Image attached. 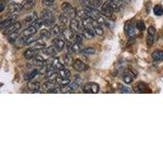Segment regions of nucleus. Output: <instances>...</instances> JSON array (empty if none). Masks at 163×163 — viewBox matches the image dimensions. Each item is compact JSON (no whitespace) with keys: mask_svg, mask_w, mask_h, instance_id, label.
I'll use <instances>...</instances> for the list:
<instances>
[{"mask_svg":"<svg viewBox=\"0 0 163 163\" xmlns=\"http://www.w3.org/2000/svg\"><path fill=\"white\" fill-rule=\"evenodd\" d=\"M100 91V86L95 83H87L83 86V91L86 94H96Z\"/></svg>","mask_w":163,"mask_h":163,"instance_id":"nucleus-1","label":"nucleus"},{"mask_svg":"<svg viewBox=\"0 0 163 163\" xmlns=\"http://www.w3.org/2000/svg\"><path fill=\"white\" fill-rule=\"evenodd\" d=\"M61 9L65 15L69 16V17H75V10L72 7V5L70 3L64 2L61 4Z\"/></svg>","mask_w":163,"mask_h":163,"instance_id":"nucleus-2","label":"nucleus"},{"mask_svg":"<svg viewBox=\"0 0 163 163\" xmlns=\"http://www.w3.org/2000/svg\"><path fill=\"white\" fill-rule=\"evenodd\" d=\"M73 68L77 71V72H83L88 69V66L83 61H82L79 59H76L73 62Z\"/></svg>","mask_w":163,"mask_h":163,"instance_id":"nucleus-3","label":"nucleus"},{"mask_svg":"<svg viewBox=\"0 0 163 163\" xmlns=\"http://www.w3.org/2000/svg\"><path fill=\"white\" fill-rule=\"evenodd\" d=\"M85 11L86 12V15L87 17H91V19H93L94 20H96L99 17H100L101 14L100 13V11H98L96 10V8H92L91 6H88V7H85Z\"/></svg>","mask_w":163,"mask_h":163,"instance_id":"nucleus-4","label":"nucleus"},{"mask_svg":"<svg viewBox=\"0 0 163 163\" xmlns=\"http://www.w3.org/2000/svg\"><path fill=\"white\" fill-rule=\"evenodd\" d=\"M42 87L44 91H47V93H50L51 91H52L54 89L58 87V84L56 83L55 80H48L42 83Z\"/></svg>","mask_w":163,"mask_h":163,"instance_id":"nucleus-5","label":"nucleus"},{"mask_svg":"<svg viewBox=\"0 0 163 163\" xmlns=\"http://www.w3.org/2000/svg\"><path fill=\"white\" fill-rule=\"evenodd\" d=\"M20 27H21L20 23L18 22V21H15V22H14L13 24H11L10 26H8V28H6L5 30L3 31V34H4V35H7V36H8L9 34H11V33L17 32V31L20 29Z\"/></svg>","mask_w":163,"mask_h":163,"instance_id":"nucleus-6","label":"nucleus"},{"mask_svg":"<svg viewBox=\"0 0 163 163\" xmlns=\"http://www.w3.org/2000/svg\"><path fill=\"white\" fill-rule=\"evenodd\" d=\"M101 12H102L103 15L105 16V17H110L111 15L113 14V8H112L109 1L105 2V3H104L102 5H101Z\"/></svg>","mask_w":163,"mask_h":163,"instance_id":"nucleus-7","label":"nucleus"},{"mask_svg":"<svg viewBox=\"0 0 163 163\" xmlns=\"http://www.w3.org/2000/svg\"><path fill=\"white\" fill-rule=\"evenodd\" d=\"M22 11V8L20 7V4L16 3H11L8 6V13L11 16H16L17 14L20 13Z\"/></svg>","mask_w":163,"mask_h":163,"instance_id":"nucleus-8","label":"nucleus"},{"mask_svg":"<svg viewBox=\"0 0 163 163\" xmlns=\"http://www.w3.org/2000/svg\"><path fill=\"white\" fill-rule=\"evenodd\" d=\"M62 36L64 40H66L68 42H71L74 39L75 33L71 30V29H64V30H62Z\"/></svg>","mask_w":163,"mask_h":163,"instance_id":"nucleus-9","label":"nucleus"},{"mask_svg":"<svg viewBox=\"0 0 163 163\" xmlns=\"http://www.w3.org/2000/svg\"><path fill=\"white\" fill-rule=\"evenodd\" d=\"M35 0H23L20 3V7L25 11H30L35 6Z\"/></svg>","mask_w":163,"mask_h":163,"instance_id":"nucleus-10","label":"nucleus"},{"mask_svg":"<svg viewBox=\"0 0 163 163\" xmlns=\"http://www.w3.org/2000/svg\"><path fill=\"white\" fill-rule=\"evenodd\" d=\"M15 21H16V16H11V17L4 20L2 22H0V29H2V30L4 29V30H5L6 28L10 26V25H11V24H13Z\"/></svg>","mask_w":163,"mask_h":163,"instance_id":"nucleus-11","label":"nucleus"},{"mask_svg":"<svg viewBox=\"0 0 163 163\" xmlns=\"http://www.w3.org/2000/svg\"><path fill=\"white\" fill-rule=\"evenodd\" d=\"M37 30H37L34 26L30 25V26L26 28L25 30L23 31L22 33H21L20 37H30L31 36V35H34V34L37 33Z\"/></svg>","mask_w":163,"mask_h":163,"instance_id":"nucleus-12","label":"nucleus"},{"mask_svg":"<svg viewBox=\"0 0 163 163\" xmlns=\"http://www.w3.org/2000/svg\"><path fill=\"white\" fill-rule=\"evenodd\" d=\"M123 81H124L125 83H127V84H130L133 82L134 80V77H135V74H134V73L132 71H130V70H127L126 72L123 74Z\"/></svg>","mask_w":163,"mask_h":163,"instance_id":"nucleus-13","label":"nucleus"},{"mask_svg":"<svg viewBox=\"0 0 163 163\" xmlns=\"http://www.w3.org/2000/svg\"><path fill=\"white\" fill-rule=\"evenodd\" d=\"M79 28H80V23H79V20L76 18H73L70 20V23H69V29H71L74 33L77 32L79 30Z\"/></svg>","mask_w":163,"mask_h":163,"instance_id":"nucleus-14","label":"nucleus"},{"mask_svg":"<svg viewBox=\"0 0 163 163\" xmlns=\"http://www.w3.org/2000/svg\"><path fill=\"white\" fill-rule=\"evenodd\" d=\"M37 53H38V51L34 50L33 48H29L27 50H25V52H24V56H25V59L27 60H30V59L34 58L37 55Z\"/></svg>","mask_w":163,"mask_h":163,"instance_id":"nucleus-15","label":"nucleus"},{"mask_svg":"<svg viewBox=\"0 0 163 163\" xmlns=\"http://www.w3.org/2000/svg\"><path fill=\"white\" fill-rule=\"evenodd\" d=\"M41 87V85L39 82H33V81H30L28 83V88L30 89V91H32L33 92H39V89Z\"/></svg>","mask_w":163,"mask_h":163,"instance_id":"nucleus-16","label":"nucleus"},{"mask_svg":"<svg viewBox=\"0 0 163 163\" xmlns=\"http://www.w3.org/2000/svg\"><path fill=\"white\" fill-rule=\"evenodd\" d=\"M54 46L56 48V50L58 52H61L64 49V47L65 46V42H64V39H56L54 40Z\"/></svg>","mask_w":163,"mask_h":163,"instance_id":"nucleus-17","label":"nucleus"},{"mask_svg":"<svg viewBox=\"0 0 163 163\" xmlns=\"http://www.w3.org/2000/svg\"><path fill=\"white\" fill-rule=\"evenodd\" d=\"M82 22H83V26L84 28H90V29H92L93 26H94L95 23H96V20H94L93 19H91V17H86L85 19L82 20Z\"/></svg>","mask_w":163,"mask_h":163,"instance_id":"nucleus-18","label":"nucleus"},{"mask_svg":"<svg viewBox=\"0 0 163 163\" xmlns=\"http://www.w3.org/2000/svg\"><path fill=\"white\" fill-rule=\"evenodd\" d=\"M55 82L56 83L58 84L59 86H61V87H65L69 84L70 83V80H69V78H63V77H57L55 78Z\"/></svg>","mask_w":163,"mask_h":163,"instance_id":"nucleus-19","label":"nucleus"},{"mask_svg":"<svg viewBox=\"0 0 163 163\" xmlns=\"http://www.w3.org/2000/svg\"><path fill=\"white\" fill-rule=\"evenodd\" d=\"M83 34L84 38H86V39H92L95 37L94 31L92 29H90V28H84Z\"/></svg>","mask_w":163,"mask_h":163,"instance_id":"nucleus-20","label":"nucleus"},{"mask_svg":"<svg viewBox=\"0 0 163 163\" xmlns=\"http://www.w3.org/2000/svg\"><path fill=\"white\" fill-rule=\"evenodd\" d=\"M40 18H42L44 21H47V20H50L53 19V15L52 13V11H49V10H43L41 12V17Z\"/></svg>","mask_w":163,"mask_h":163,"instance_id":"nucleus-21","label":"nucleus"},{"mask_svg":"<svg viewBox=\"0 0 163 163\" xmlns=\"http://www.w3.org/2000/svg\"><path fill=\"white\" fill-rule=\"evenodd\" d=\"M62 28L58 25H55L52 28V30H51V36L52 37H57L58 35H60L61 33H62Z\"/></svg>","mask_w":163,"mask_h":163,"instance_id":"nucleus-22","label":"nucleus"},{"mask_svg":"<svg viewBox=\"0 0 163 163\" xmlns=\"http://www.w3.org/2000/svg\"><path fill=\"white\" fill-rule=\"evenodd\" d=\"M126 33H127V36L129 37H133L135 35V33H136V28L133 25L131 24H127L126 25Z\"/></svg>","mask_w":163,"mask_h":163,"instance_id":"nucleus-23","label":"nucleus"},{"mask_svg":"<svg viewBox=\"0 0 163 163\" xmlns=\"http://www.w3.org/2000/svg\"><path fill=\"white\" fill-rule=\"evenodd\" d=\"M75 17H77L81 20H83L87 17V15L84 8H77V10H75Z\"/></svg>","mask_w":163,"mask_h":163,"instance_id":"nucleus-24","label":"nucleus"},{"mask_svg":"<svg viewBox=\"0 0 163 163\" xmlns=\"http://www.w3.org/2000/svg\"><path fill=\"white\" fill-rule=\"evenodd\" d=\"M39 74V69H34L33 70H31L30 72H29L28 74L25 75V80L30 81L31 79H33V77H35Z\"/></svg>","mask_w":163,"mask_h":163,"instance_id":"nucleus-25","label":"nucleus"},{"mask_svg":"<svg viewBox=\"0 0 163 163\" xmlns=\"http://www.w3.org/2000/svg\"><path fill=\"white\" fill-rule=\"evenodd\" d=\"M37 19V14L35 12H33V13L30 14V15H28L27 17H25V20H24V21H25L26 24H33L34 21H35V20Z\"/></svg>","mask_w":163,"mask_h":163,"instance_id":"nucleus-26","label":"nucleus"},{"mask_svg":"<svg viewBox=\"0 0 163 163\" xmlns=\"http://www.w3.org/2000/svg\"><path fill=\"white\" fill-rule=\"evenodd\" d=\"M56 52H57V50H56V48H55L54 45H53V46H50V47H47V48H44V49H43V53L47 55H54V54L56 53Z\"/></svg>","mask_w":163,"mask_h":163,"instance_id":"nucleus-27","label":"nucleus"},{"mask_svg":"<svg viewBox=\"0 0 163 163\" xmlns=\"http://www.w3.org/2000/svg\"><path fill=\"white\" fill-rule=\"evenodd\" d=\"M92 30L94 31L95 34L99 35V36H102L103 33H104V30H103L102 26L100 25H98V24H95Z\"/></svg>","mask_w":163,"mask_h":163,"instance_id":"nucleus-28","label":"nucleus"},{"mask_svg":"<svg viewBox=\"0 0 163 163\" xmlns=\"http://www.w3.org/2000/svg\"><path fill=\"white\" fill-rule=\"evenodd\" d=\"M73 62H74V60H73V58L71 57L70 54H66V55H64L62 63H63L64 65H72Z\"/></svg>","mask_w":163,"mask_h":163,"instance_id":"nucleus-29","label":"nucleus"},{"mask_svg":"<svg viewBox=\"0 0 163 163\" xmlns=\"http://www.w3.org/2000/svg\"><path fill=\"white\" fill-rule=\"evenodd\" d=\"M59 77H63V78H69L70 77V71L67 69H62L58 70Z\"/></svg>","mask_w":163,"mask_h":163,"instance_id":"nucleus-30","label":"nucleus"},{"mask_svg":"<svg viewBox=\"0 0 163 163\" xmlns=\"http://www.w3.org/2000/svg\"><path fill=\"white\" fill-rule=\"evenodd\" d=\"M152 57L154 61H163V52L161 51H155L154 52H152Z\"/></svg>","mask_w":163,"mask_h":163,"instance_id":"nucleus-31","label":"nucleus"},{"mask_svg":"<svg viewBox=\"0 0 163 163\" xmlns=\"http://www.w3.org/2000/svg\"><path fill=\"white\" fill-rule=\"evenodd\" d=\"M44 25V20L42 19V18H39V19H36L35 20V21L32 24L33 26L36 28L37 30H39L40 28L42 26V25Z\"/></svg>","mask_w":163,"mask_h":163,"instance_id":"nucleus-32","label":"nucleus"},{"mask_svg":"<svg viewBox=\"0 0 163 163\" xmlns=\"http://www.w3.org/2000/svg\"><path fill=\"white\" fill-rule=\"evenodd\" d=\"M82 53L86 55H93V54L96 53V49H95L94 47H86V48L82 51Z\"/></svg>","mask_w":163,"mask_h":163,"instance_id":"nucleus-33","label":"nucleus"},{"mask_svg":"<svg viewBox=\"0 0 163 163\" xmlns=\"http://www.w3.org/2000/svg\"><path fill=\"white\" fill-rule=\"evenodd\" d=\"M153 12L156 16L160 17L161 15H163V8L161 5H156L153 8Z\"/></svg>","mask_w":163,"mask_h":163,"instance_id":"nucleus-34","label":"nucleus"},{"mask_svg":"<svg viewBox=\"0 0 163 163\" xmlns=\"http://www.w3.org/2000/svg\"><path fill=\"white\" fill-rule=\"evenodd\" d=\"M18 38H19V33H17V32H15V33H11V34H9L8 39V41L10 42L13 43V42H15L17 41V39H18Z\"/></svg>","mask_w":163,"mask_h":163,"instance_id":"nucleus-35","label":"nucleus"},{"mask_svg":"<svg viewBox=\"0 0 163 163\" xmlns=\"http://www.w3.org/2000/svg\"><path fill=\"white\" fill-rule=\"evenodd\" d=\"M59 20H60V21L63 25H65L68 24L69 22V18H68V16L65 15L64 13L61 14L60 15V17H59Z\"/></svg>","mask_w":163,"mask_h":163,"instance_id":"nucleus-36","label":"nucleus"},{"mask_svg":"<svg viewBox=\"0 0 163 163\" xmlns=\"http://www.w3.org/2000/svg\"><path fill=\"white\" fill-rule=\"evenodd\" d=\"M78 86H79V85H78V83L77 82H70L69 85L67 86V87L69 88L70 91H74L78 88Z\"/></svg>","mask_w":163,"mask_h":163,"instance_id":"nucleus-37","label":"nucleus"},{"mask_svg":"<svg viewBox=\"0 0 163 163\" xmlns=\"http://www.w3.org/2000/svg\"><path fill=\"white\" fill-rule=\"evenodd\" d=\"M45 43L44 42H35V44H34V46H33L32 48H33L34 50H42V49H44L45 48Z\"/></svg>","mask_w":163,"mask_h":163,"instance_id":"nucleus-38","label":"nucleus"},{"mask_svg":"<svg viewBox=\"0 0 163 163\" xmlns=\"http://www.w3.org/2000/svg\"><path fill=\"white\" fill-rule=\"evenodd\" d=\"M40 36L41 38H43V39H49L51 36L50 31H48L46 29H43L40 31Z\"/></svg>","mask_w":163,"mask_h":163,"instance_id":"nucleus-39","label":"nucleus"},{"mask_svg":"<svg viewBox=\"0 0 163 163\" xmlns=\"http://www.w3.org/2000/svg\"><path fill=\"white\" fill-rule=\"evenodd\" d=\"M137 88L139 89V92L140 93H144V92H147L145 91V89H148V86H147L146 84H144V83H139L137 86Z\"/></svg>","mask_w":163,"mask_h":163,"instance_id":"nucleus-40","label":"nucleus"},{"mask_svg":"<svg viewBox=\"0 0 163 163\" xmlns=\"http://www.w3.org/2000/svg\"><path fill=\"white\" fill-rule=\"evenodd\" d=\"M83 38H84V36H83V33H75L74 39V41L76 42L81 43V42H83Z\"/></svg>","mask_w":163,"mask_h":163,"instance_id":"nucleus-41","label":"nucleus"},{"mask_svg":"<svg viewBox=\"0 0 163 163\" xmlns=\"http://www.w3.org/2000/svg\"><path fill=\"white\" fill-rule=\"evenodd\" d=\"M136 28H137V30H145V25H144V21H143V20H139V21L136 23Z\"/></svg>","mask_w":163,"mask_h":163,"instance_id":"nucleus-42","label":"nucleus"},{"mask_svg":"<svg viewBox=\"0 0 163 163\" xmlns=\"http://www.w3.org/2000/svg\"><path fill=\"white\" fill-rule=\"evenodd\" d=\"M153 42H154V36L151 35V34H148V36H147V44H148V46H152Z\"/></svg>","mask_w":163,"mask_h":163,"instance_id":"nucleus-43","label":"nucleus"},{"mask_svg":"<svg viewBox=\"0 0 163 163\" xmlns=\"http://www.w3.org/2000/svg\"><path fill=\"white\" fill-rule=\"evenodd\" d=\"M72 48L73 51H74V52H79V50L81 49L80 43H78V42H75L74 43H73L72 44Z\"/></svg>","mask_w":163,"mask_h":163,"instance_id":"nucleus-44","label":"nucleus"},{"mask_svg":"<svg viewBox=\"0 0 163 163\" xmlns=\"http://www.w3.org/2000/svg\"><path fill=\"white\" fill-rule=\"evenodd\" d=\"M55 3V0H42V4L46 7H52Z\"/></svg>","mask_w":163,"mask_h":163,"instance_id":"nucleus-45","label":"nucleus"},{"mask_svg":"<svg viewBox=\"0 0 163 163\" xmlns=\"http://www.w3.org/2000/svg\"><path fill=\"white\" fill-rule=\"evenodd\" d=\"M7 7V1L6 0H0V12L4 11Z\"/></svg>","mask_w":163,"mask_h":163,"instance_id":"nucleus-46","label":"nucleus"},{"mask_svg":"<svg viewBox=\"0 0 163 163\" xmlns=\"http://www.w3.org/2000/svg\"><path fill=\"white\" fill-rule=\"evenodd\" d=\"M120 92L121 93H131V91H130V89L129 87L122 86L121 88H120Z\"/></svg>","mask_w":163,"mask_h":163,"instance_id":"nucleus-47","label":"nucleus"},{"mask_svg":"<svg viewBox=\"0 0 163 163\" xmlns=\"http://www.w3.org/2000/svg\"><path fill=\"white\" fill-rule=\"evenodd\" d=\"M80 3L85 8V7H88L91 5V0H80Z\"/></svg>","mask_w":163,"mask_h":163,"instance_id":"nucleus-48","label":"nucleus"},{"mask_svg":"<svg viewBox=\"0 0 163 163\" xmlns=\"http://www.w3.org/2000/svg\"><path fill=\"white\" fill-rule=\"evenodd\" d=\"M155 33H156V30H155V28L152 27V26H150V27L148 29V34H151V35H153V36H154Z\"/></svg>","mask_w":163,"mask_h":163,"instance_id":"nucleus-49","label":"nucleus"},{"mask_svg":"<svg viewBox=\"0 0 163 163\" xmlns=\"http://www.w3.org/2000/svg\"><path fill=\"white\" fill-rule=\"evenodd\" d=\"M109 2L113 3H117V4H122V0H108Z\"/></svg>","mask_w":163,"mask_h":163,"instance_id":"nucleus-50","label":"nucleus"},{"mask_svg":"<svg viewBox=\"0 0 163 163\" xmlns=\"http://www.w3.org/2000/svg\"><path fill=\"white\" fill-rule=\"evenodd\" d=\"M122 1H128V0H122Z\"/></svg>","mask_w":163,"mask_h":163,"instance_id":"nucleus-51","label":"nucleus"},{"mask_svg":"<svg viewBox=\"0 0 163 163\" xmlns=\"http://www.w3.org/2000/svg\"><path fill=\"white\" fill-rule=\"evenodd\" d=\"M74 1H76V0H74Z\"/></svg>","mask_w":163,"mask_h":163,"instance_id":"nucleus-52","label":"nucleus"}]
</instances>
